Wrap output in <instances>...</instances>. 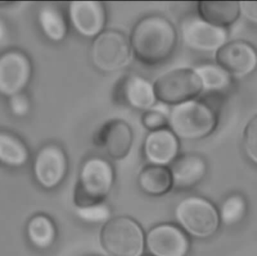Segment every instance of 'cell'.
Listing matches in <instances>:
<instances>
[{"instance_id": "1", "label": "cell", "mask_w": 257, "mask_h": 256, "mask_svg": "<svg viewBox=\"0 0 257 256\" xmlns=\"http://www.w3.org/2000/svg\"><path fill=\"white\" fill-rule=\"evenodd\" d=\"M178 38L174 23L158 13L141 18L128 36L133 57L146 66H157L169 60L178 46Z\"/></svg>"}, {"instance_id": "2", "label": "cell", "mask_w": 257, "mask_h": 256, "mask_svg": "<svg viewBox=\"0 0 257 256\" xmlns=\"http://www.w3.org/2000/svg\"><path fill=\"white\" fill-rule=\"evenodd\" d=\"M217 115L205 101L196 99L171 107L169 128L180 140L197 141L217 127Z\"/></svg>"}, {"instance_id": "3", "label": "cell", "mask_w": 257, "mask_h": 256, "mask_svg": "<svg viewBox=\"0 0 257 256\" xmlns=\"http://www.w3.org/2000/svg\"><path fill=\"white\" fill-rule=\"evenodd\" d=\"M133 57L128 36L120 30L105 29L92 40L90 61L95 69L102 73H115L126 69Z\"/></svg>"}, {"instance_id": "4", "label": "cell", "mask_w": 257, "mask_h": 256, "mask_svg": "<svg viewBox=\"0 0 257 256\" xmlns=\"http://www.w3.org/2000/svg\"><path fill=\"white\" fill-rule=\"evenodd\" d=\"M153 83L157 101L168 106L196 99L202 93L200 78L193 68L171 69L161 74Z\"/></svg>"}, {"instance_id": "5", "label": "cell", "mask_w": 257, "mask_h": 256, "mask_svg": "<svg viewBox=\"0 0 257 256\" xmlns=\"http://www.w3.org/2000/svg\"><path fill=\"white\" fill-rule=\"evenodd\" d=\"M113 180L114 170L108 160L100 156L86 159L81 168L75 193L78 207L99 204L111 189Z\"/></svg>"}, {"instance_id": "6", "label": "cell", "mask_w": 257, "mask_h": 256, "mask_svg": "<svg viewBox=\"0 0 257 256\" xmlns=\"http://www.w3.org/2000/svg\"><path fill=\"white\" fill-rule=\"evenodd\" d=\"M101 244L110 256H141L144 235L136 222L126 217L108 221L101 232Z\"/></svg>"}, {"instance_id": "7", "label": "cell", "mask_w": 257, "mask_h": 256, "mask_svg": "<svg viewBox=\"0 0 257 256\" xmlns=\"http://www.w3.org/2000/svg\"><path fill=\"white\" fill-rule=\"evenodd\" d=\"M175 215L187 232L200 238L214 235L220 225V216L214 206L199 197H189L181 201Z\"/></svg>"}, {"instance_id": "8", "label": "cell", "mask_w": 257, "mask_h": 256, "mask_svg": "<svg viewBox=\"0 0 257 256\" xmlns=\"http://www.w3.org/2000/svg\"><path fill=\"white\" fill-rule=\"evenodd\" d=\"M179 33L184 45L197 52H217L228 39L226 28L212 25L199 15H189L182 18Z\"/></svg>"}, {"instance_id": "9", "label": "cell", "mask_w": 257, "mask_h": 256, "mask_svg": "<svg viewBox=\"0 0 257 256\" xmlns=\"http://www.w3.org/2000/svg\"><path fill=\"white\" fill-rule=\"evenodd\" d=\"M69 25L81 37L94 39L106 27L107 9L101 1H72L68 6Z\"/></svg>"}, {"instance_id": "10", "label": "cell", "mask_w": 257, "mask_h": 256, "mask_svg": "<svg viewBox=\"0 0 257 256\" xmlns=\"http://www.w3.org/2000/svg\"><path fill=\"white\" fill-rule=\"evenodd\" d=\"M113 99L116 103L143 112L158 102L154 83L137 73L123 75L116 82Z\"/></svg>"}, {"instance_id": "11", "label": "cell", "mask_w": 257, "mask_h": 256, "mask_svg": "<svg viewBox=\"0 0 257 256\" xmlns=\"http://www.w3.org/2000/svg\"><path fill=\"white\" fill-rule=\"evenodd\" d=\"M134 138V132L128 122L121 118H113L96 131L93 141L111 159L121 160L131 151Z\"/></svg>"}, {"instance_id": "12", "label": "cell", "mask_w": 257, "mask_h": 256, "mask_svg": "<svg viewBox=\"0 0 257 256\" xmlns=\"http://www.w3.org/2000/svg\"><path fill=\"white\" fill-rule=\"evenodd\" d=\"M30 76L31 65L24 54L12 51L0 56V94L9 97L19 94Z\"/></svg>"}, {"instance_id": "13", "label": "cell", "mask_w": 257, "mask_h": 256, "mask_svg": "<svg viewBox=\"0 0 257 256\" xmlns=\"http://www.w3.org/2000/svg\"><path fill=\"white\" fill-rule=\"evenodd\" d=\"M217 65L231 76L243 78L253 73L257 68V51L244 41L226 43L216 52Z\"/></svg>"}, {"instance_id": "14", "label": "cell", "mask_w": 257, "mask_h": 256, "mask_svg": "<svg viewBox=\"0 0 257 256\" xmlns=\"http://www.w3.org/2000/svg\"><path fill=\"white\" fill-rule=\"evenodd\" d=\"M67 168L66 152L56 144H47L39 150L33 167L36 180L48 189L57 186L63 180Z\"/></svg>"}, {"instance_id": "15", "label": "cell", "mask_w": 257, "mask_h": 256, "mask_svg": "<svg viewBox=\"0 0 257 256\" xmlns=\"http://www.w3.org/2000/svg\"><path fill=\"white\" fill-rule=\"evenodd\" d=\"M181 140L169 127L148 132L142 151L151 165L168 166L179 156Z\"/></svg>"}, {"instance_id": "16", "label": "cell", "mask_w": 257, "mask_h": 256, "mask_svg": "<svg viewBox=\"0 0 257 256\" xmlns=\"http://www.w3.org/2000/svg\"><path fill=\"white\" fill-rule=\"evenodd\" d=\"M147 245L154 256H184L189 249L185 234L177 227L161 225L148 233Z\"/></svg>"}, {"instance_id": "17", "label": "cell", "mask_w": 257, "mask_h": 256, "mask_svg": "<svg viewBox=\"0 0 257 256\" xmlns=\"http://www.w3.org/2000/svg\"><path fill=\"white\" fill-rule=\"evenodd\" d=\"M173 186L191 187L199 183L207 172V164L202 156L193 153L179 154L170 165Z\"/></svg>"}, {"instance_id": "18", "label": "cell", "mask_w": 257, "mask_h": 256, "mask_svg": "<svg viewBox=\"0 0 257 256\" xmlns=\"http://www.w3.org/2000/svg\"><path fill=\"white\" fill-rule=\"evenodd\" d=\"M198 15L207 22L216 27L226 28L238 19L239 2L201 1L197 5Z\"/></svg>"}, {"instance_id": "19", "label": "cell", "mask_w": 257, "mask_h": 256, "mask_svg": "<svg viewBox=\"0 0 257 256\" xmlns=\"http://www.w3.org/2000/svg\"><path fill=\"white\" fill-rule=\"evenodd\" d=\"M38 21L44 35L51 42L59 43L67 37L69 20L58 8L52 6H44L39 11Z\"/></svg>"}, {"instance_id": "20", "label": "cell", "mask_w": 257, "mask_h": 256, "mask_svg": "<svg viewBox=\"0 0 257 256\" xmlns=\"http://www.w3.org/2000/svg\"><path fill=\"white\" fill-rule=\"evenodd\" d=\"M139 183L142 190L151 195H164L173 186L169 167L151 164L142 168Z\"/></svg>"}, {"instance_id": "21", "label": "cell", "mask_w": 257, "mask_h": 256, "mask_svg": "<svg viewBox=\"0 0 257 256\" xmlns=\"http://www.w3.org/2000/svg\"><path fill=\"white\" fill-rule=\"evenodd\" d=\"M193 69L200 78L202 92L222 91L227 89L232 82L231 75L219 65L203 63Z\"/></svg>"}, {"instance_id": "22", "label": "cell", "mask_w": 257, "mask_h": 256, "mask_svg": "<svg viewBox=\"0 0 257 256\" xmlns=\"http://www.w3.org/2000/svg\"><path fill=\"white\" fill-rule=\"evenodd\" d=\"M29 153L25 146L12 135L0 132V162L12 167L24 165Z\"/></svg>"}, {"instance_id": "23", "label": "cell", "mask_w": 257, "mask_h": 256, "mask_svg": "<svg viewBox=\"0 0 257 256\" xmlns=\"http://www.w3.org/2000/svg\"><path fill=\"white\" fill-rule=\"evenodd\" d=\"M27 231L30 241L41 249L51 246L55 236L52 222L48 217L42 215L35 216L30 221Z\"/></svg>"}, {"instance_id": "24", "label": "cell", "mask_w": 257, "mask_h": 256, "mask_svg": "<svg viewBox=\"0 0 257 256\" xmlns=\"http://www.w3.org/2000/svg\"><path fill=\"white\" fill-rule=\"evenodd\" d=\"M247 213V202L244 197L238 194L230 195L223 201L220 216L224 225L231 226L239 223Z\"/></svg>"}, {"instance_id": "25", "label": "cell", "mask_w": 257, "mask_h": 256, "mask_svg": "<svg viewBox=\"0 0 257 256\" xmlns=\"http://www.w3.org/2000/svg\"><path fill=\"white\" fill-rule=\"evenodd\" d=\"M170 109V106L157 102L151 109L142 113L141 117L142 126L148 130V132L169 127Z\"/></svg>"}, {"instance_id": "26", "label": "cell", "mask_w": 257, "mask_h": 256, "mask_svg": "<svg viewBox=\"0 0 257 256\" xmlns=\"http://www.w3.org/2000/svg\"><path fill=\"white\" fill-rule=\"evenodd\" d=\"M243 141L246 155L257 165V115L253 117L246 126Z\"/></svg>"}, {"instance_id": "27", "label": "cell", "mask_w": 257, "mask_h": 256, "mask_svg": "<svg viewBox=\"0 0 257 256\" xmlns=\"http://www.w3.org/2000/svg\"><path fill=\"white\" fill-rule=\"evenodd\" d=\"M76 212L81 219L90 222H103L108 219L110 216L109 209L100 203L93 205L78 207Z\"/></svg>"}, {"instance_id": "28", "label": "cell", "mask_w": 257, "mask_h": 256, "mask_svg": "<svg viewBox=\"0 0 257 256\" xmlns=\"http://www.w3.org/2000/svg\"><path fill=\"white\" fill-rule=\"evenodd\" d=\"M9 107L15 116L24 117L30 111V102L24 95L19 93L10 97Z\"/></svg>"}, {"instance_id": "29", "label": "cell", "mask_w": 257, "mask_h": 256, "mask_svg": "<svg viewBox=\"0 0 257 256\" xmlns=\"http://www.w3.org/2000/svg\"><path fill=\"white\" fill-rule=\"evenodd\" d=\"M241 13L250 22L257 24V2H239Z\"/></svg>"}, {"instance_id": "30", "label": "cell", "mask_w": 257, "mask_h": 256, "mask_svg": "<svg viewBox=\"0 0 257 256\" xmlns=\"http://www.w3.org/2000/svg\"><path fill=\"white\" fill-rule=\"evenodd\" d=\"M6 34H7V30H6V25H5L4 22L2 21L1 18H0V43L5 40Z\"/></svg>"}]
</instances>
